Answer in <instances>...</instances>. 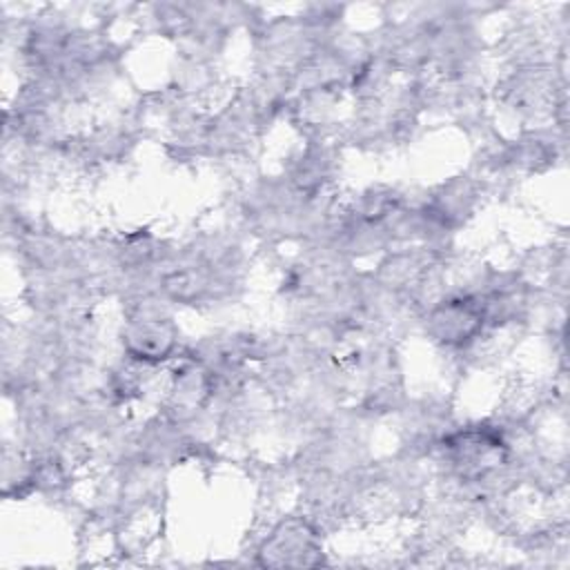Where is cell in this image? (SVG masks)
Instances as JSON below:
<instances>
[{"mask_svg":"<svg viewBox=\"0 0 570 570\" xmlns=\"http://www.w3.org/2000/svg\"><path fill=\"white\" fill-rule=\"evenodd\" d=\"M441 450L461 481H488L508 459L503 432L485 423L443 436Z\"/></svg>","mask_w":570,"mask_h":570,"instance_id":"1","label":"cell"},{"mask_svg":"<svg viewBox=\"0 0 570 570\" xmlns=\"http://www.w3.org/2000/svg\"><path fill=\"white\" fill-rule=\"evenodd\" d=\"M485 307L476 294H454L430 305L425 316L428 336L445 347H468L483 336Z\"/></svg>","mask_w":570,"mask_h":570,"instance_id":"2","label":"cell"},{"mask_svg":"<svg viewBox=\"0 0 570 570\" xmlns=\"http://www.w3.org/2000/svg\"><path fill=\"white\" fill-rule=\"evenodd\" d=\"M122 345L131 361L145 365L158 363L174 352L176 327L167 316L138 307L122 332Z\"/></svg>","mask_w":570,"mask_h":570,"instance_id":"3","label":"cell"},{"mask_svg":"<svg viewBox=\"0 0 570 570\" xmlns=\"http://www.w3.org/2000/svg\"><path fill=\"white\" fill-rule=\"evenodd\" d=\"M267 566H314L321 546L314 528L303 519H287L263 541L261 552Z\"/></svg>","mask_w":570,"mask_h":570,"instance_id":"4","label":"cell"}]
</instances>
